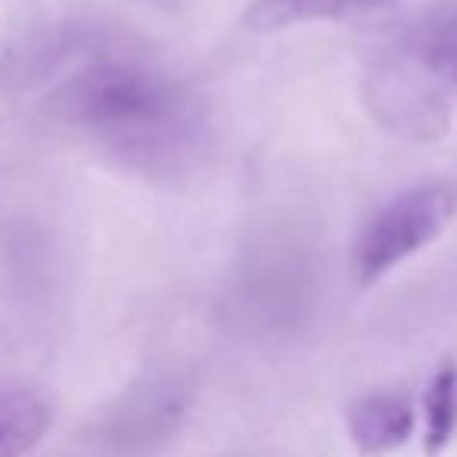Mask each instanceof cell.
<instances>
[{"label":"cell","instance_id":"1","mask_svg":"<svg viewBox=\"0 0 457 457\" xmlns=\"http://www.w3.org/2000/svg\"><path fill=\"white\" fill-rule=\"evenodd\" d=\"M452 94H457V6L417 22L370 85L379 119L408 134L439 131Z\"/></svg>","mask_w":457,"mask_h":457},{"label":"cell","instance_id":"6","mask_svg":"<svg viewBox=\"0 0 457 457\" xmlns=\"http://www.w3.org/2000/svg\"><path fill=\"white\" fill-rule=\"evenodd\" d=\"M54 423V408L37 392L0 389V457L29 454Z\"/></svg>","mask_w":457,"mask_h":457},{"label":"cell","instance_id":"4","mask_svg":"<svg viewBox=\"0 0 457 457\" xmlns=\"http://www.w3.org/2000/svg\"><path fill=\"white\" fill-rule=\"evenodd\" d=\"M349 436L367 457L389 454L414 436V404L398 392H370L352 402Z\"/></svg>","mask_w":457,"mask_h":457},{"label":"cell","instance_id":"2","mask_svg":"<svg viewBox=\"0 0 457 457\" xmlns=\"http://www.w3.org/2000/svg\"><path fill=\"white\" fill-rule=\"evenodd\" d=\"M66 106L96 131L128 140H175L184 128V103L175 87L144 69L106 66L79 79Z\"/></svg>","mask_w":457,"mask_h":457},{"label":"cell","instance_id":"3","mask_svg":"<svg viewBox=\"0 0 457 457\" xmlns=\"http://www.w3.org/2000/svg\"><path fill=\"white\" fill-rule=\"evenodd\" d=\"M457 209V196L445 184H420L379 205L352 246V274L358 287H370L404 259L427 249L445 234Z\"/></svg>","mask_w":457,"mask_h":457},{"label":"cell","instance_id":"5","mask_svg":"<svg viewBox=\"0 0 457 457\" xmlns=\"http://www.w3.org/2000/svg\"><path fill=\"white\" fill-rule=\"evenodd\" d=\"M392 6L395 0H253L246 25L253 31H283L308 22H358Z\"/></svg>","mask_w":457,"mask_h":457},{"label":"cell","instance_id":"7","mask_svg":"<svg viewBox=\"0 0 457 457\" xmlns=\"http://www.w3.org/2000/svg\"><path fill=\"white\" fill-rule=\"evenodd\" d=\"M423 411H427V433H423V454L439 457L452 442L457 429V367L448 361L429 379L427 398H423Z\"/></svg>","mask_w":457,"mask_h":457}]
</instances>
